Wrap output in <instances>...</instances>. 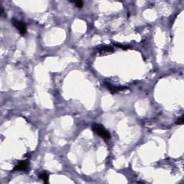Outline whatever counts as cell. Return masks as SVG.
<instances>
[{
  "instance_id": "ba28073f",
  "label": "cell",
  "mask_w": 184,
  "mask_h": 184,
  "mask_svg": "<svg viewBox=\"0 0 184 184\" xmlns=\"http://www.w3.org/2000/svg\"><path fill=\"white\" fill-rule=\"evenodd\" d=\"M74 3H75L76 6L78 7V8H81V7H83V1H76L74 2Z\"/></svg>"
},
{
  "instance_id": "9c48e42d",
  "label": "cell",
  "mask_w": 184,
  "mask_h": 184,
  "mask_svg": "<svg viewBox=\"0 0 184 184\" xmlns=\"http://www.w3.org/2000/svg\"><path fill=\"white\" fill-rule=\"evenodd\" d=\"M183 115H182L181 117H179L178 119H177V121H176V124L178 125H182L183 124Z\"/></svg>"
},
{
  "instance_id": "8992f818",
  "label": "cell",
  "mask_w": 184,
  "mask_h": 184,
  "mask_svg": "<svg viewBox=\"0 0 184 184\" xmlns=\"http://www.w3.org/2000/svg\"><path fill=\"white\" fill-rule=\"evenodd\" d=\"M39 178H41V180H43V182H44L45 183H48L49 176H48V174L46 172H42L39 175Z\"/></svg>"
},
{
  "instance_id": "52a82bcc",
  "label": "cell",
  "mask_w": 184,
  "mask_h": 184,
  "mask_svg": "<svg viewBox=\"0 0 184 184\" xmlns=\"http://www.w3.org/2000/svg\"><path fill=\"white\" fill-rule=\"evenodd\" d=\"M114 46L116 47V48H119L121 49H123V50H128V49H130L131 47L129 46V45H125L122 44H119V43H116L114 44Z\"/></svg>"
},
{
  "instance_id": "277c9868",
  "label": "cell",
  "mask_w": 184,
  "mask_h": 184,
  "mask_svg": "<svg viewBox=\"0 0 184 184\" xmlns=\"http://www.w3.org/2000/svg\"><path fill=\"white\" fill-rule=\"evenodd\" d=\"M114 52V48L110 46H103L98 50V53H99L101 56H106V55L113 53Z\"/></svg>"
},
{
  "instance_id": "5b68a950",
  "label": "cell",
  "mask_w": 184,
  "mask_h": 184,
  "mask_svg": "<svg viewBox=\"0 0 184 184\" xmlns=\"http://www.w3.org/2000/svg\"><path fill=\"white\" fill-rule=\"evenodd\" d=\"M27 167H28V162L27 160H24V161L20 162L17 165H15L14 167V170L23 171L27 170Z\"/></svg>"
},
{
  "instance_id": "7a4b0ae2",
  "label": "cell",
  "mask_w": 184,
  "mask_h": 184,
  "mask_svg": "<svg viewBox=\"0 0 184 184\" xmlns=\"http://www.w3.org/2000/svg\"><path fill=\"white\" fill-rule=\"evenodd\" d=\"M12 25L19 30L21 35H25V34L27 32V27L26 25L25 24V23L17 20L15 19H13L12 20Z\"/></svg>"
},
{
  "instance_id": "3957f363",
  "label": "cell",
  "mask_w": 184,
  "mask_h": 184,
  "mask_svg": "<svg viewBox=\"0 0 184 184\" xmlns=\"http://www.w3.org/2000/svg\"><path fill=\"white\" fill-rule=\"evenodd\" d=\"M104 85H105V86L109 89V92L112 93V94H115V93H118L119 92H122V91H124L125 89H127V87L116 86L113 85L108 81H105Z\"/></svg>"
},
{
  "instance_id": "6da1fadb",
  "label": "cell",
  "mask_w": 184,
  "mask_h": 184,
  "mask_svg": "<svg viewBox=\"0 0 184 184\" xmlns=\"http://www.w3.org/2000/svg\"><path fill=\"white\" fill-rule=\"evenodd\" d=\"M92 130L96 133L97 135L102 137L104 140H109L111 138V134L108 130L100 124H94L92 125Z\"/></svg>"
}]
</instances>
